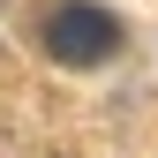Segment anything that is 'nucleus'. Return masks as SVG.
<instances>
[{
  "label": "nucleus",
  "instance_id": "obj_1",
  "mask_svg": "<svg viewBox=\"0 0 158 158\" xmlns=\"http://www.w3.org/2000/svg\"><path fill=\"white\" fill-rule=\"evenodd\" d=\"M38 38H45V53L60 68H106V60H121V45H128L121 15L98 8V0H53L45 23H38Z\"/></svg>",
  "mask_w": 158,
  "mask_h": 158
}]
</instances>
